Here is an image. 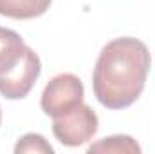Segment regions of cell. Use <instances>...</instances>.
<instances>
[{
	"label": "cell",
	"instance_id": "obj_1",
	"mask_svg": "<svg viewBox=\"0 0 155 154\" xmlns=\"http://www.w3.org/2000/svg\"><path fill=\"white\" fill-rule=\"evenodd\" d=\"M152 54L144 42L121 37L108 42L96 62L92 89L97 102L112 111L135 103L144 91Z\"/></svg>",
	"mask_w": 155,
	"mask_h": 154
},
{
	"label": "cell",
	"instance_id": "obj_2",
	"mask_svg": "<svg viewBox=\"0 0 155 154\" xmlns=\"http://www.w3.org/2000/svg\"><path fill=\"white\" fill-rule=\"evenodd\" d=\"M41 73L40 56L24 44V38L7 27H0V94L7 100H22L35 87Z\"/></svg>",
	"mask_w": 155,
	"mask_h": 154
},
{
	"label": "cell",
	"instance_id": "obj_3",
	"mask_svg": "<svg viewBox=\"0 0 155 154\" xmlns=\"http://www.w3.org/2000/svg\"><path fill=\"white\" fill-rule=\"evenodd\" d=\"M52 120V134L65 147H79L90 142L99 125L97 114L87 103H79L72 111Z\"/></svg>",
	"mask_w": 155,
	"mask_h": 154
},
{
	"label": "cell",
	"instance_id": "obj_4",
	"mask_svg": "<svg viewBox=\"0 0 155 154\" xmlns=\"http://www.w3.org/2000/svg\"><path fill=\"white\" fill-rule=\"evenodd\" d=\"M83 96H85L83 82L72 73H63L54 76L45 85L40 105L47 116L58 118L72 111L79 103H83Z\"/></svg>",
	"mask_w": 155,
	"mask_h": 154
},
{
	"label": "cell",
	"instance_id": "obj_5",
	"mask_svg": "<svg viewBox=\"0 0 155 154\" xmlns=\"http://www.w3.org/2000/svg\"><path fill=\"white\" fill-rule=\"evenodd\" d=\"M52 0H0V15L13 20H29L41 16Z\"/></svg>",
	"mask_w": 155,
	"mask_h": 154
},
{
	"label": "cell",
	"instance_id": "obj_6",
	"mask_svg": "<svg viewBox=\"0 0 155 154\" xmlns=\"http://www.w3.org/2000/svg\"><path fill=\"white\" fill-rule=\"evenodd\" d=\"M88 154H141V145L126 134H116V136H108L103 138L96 143H92L88 149Z\"/></svg>",
	"mask_w": 155,
	"mask_h": 154
},
{
	"label": "cell",
	"instance_id": "obj_7",
	"mask_svg": "<svg viewBox=\"0 0 155 154\" xmlns=\"http://www.w3.org/2000/svg\"><path fill=\"white\" fill-rule=\"evenodd\" d=\"M15 152L16 154H52L54 149L52 145L36 132H29V134H24L16 145H15Z\"/></svg>",
	"mask_w": 155,
	"mask_h": 154
},
{
	"label": "cell",
	"instance_id": "obj_8",
	"mask_svg": "<svg viewBox=\"0 0 155 154\" xmlns=\"http://www.w3.org/2000/svg\"><path fill=\"white\" fill-rule=\"evenodd\" d=\"M0 125H2V109H0Z\"/></svg>",
	"mask_w": 155,
	"mask_h": 154
}]
</instances>
